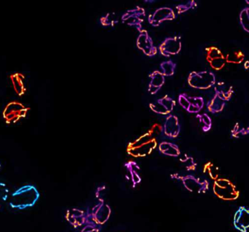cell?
I'll return each instance as SVG.
<instances>
[{"mask_svg": "<svg viewBox=\"0 0 249 232\" xmlns=\"http://www.w3.org/2000/svg\"><path fill=\"white\" fill-rule=\"evenodd\" d=\"M162 132V127L154 124L147 132L129 143L126 149L127 154L135 158L147 157L158 147V138Z\"/></svg>", "mask_w": 249, "mask_h": 232, "instance_id": "obj_1", "label": "cell"}, {"mask_svg": "<svg viewBox=\"0 0 249 232\" xmlns=\"http://www.w3.org/2000/svg\"><path fill=\"white\" fill-rule=\"evenodd\" d=\"M39 191L35 186L24 185L12 194L9 205L13 209L22 211L35 206L39 200Z\"/></svg>", "mask_w": 249, "mask_h": 232, "instance_id": "obj_2", "label": "cell"}, {"mask_svg": "<svg viewBox=\"0 0 249 232\" xmlns=\"http://www.w3.org/2000/svg\"><path fill=\"white\" fill-rule=\"evenodd\" d=\"M213 194L225 201H234L240 197V191L229 179H218L213 184Z\"/></svg>", "mask_w": 249, "mask_h": 232, "instance_id": "obj_3", "label": "cell"}, {"mask_svg": "<svg viewBox=\"0 0 249 232\" xmlns=\"http://www.w3.org/2000/svg\"><path fill=\"white\" fill-rule=\"evenodd\" d=\"M170 176L172 179L181 182L184 188L192 193L204 194L209 189V183L207 180H203L192 175L181 176L178 173H173Z\"/></svg>", "mask_w": 249, "mask_h": 232, "instance_id": "obj_4", "label": "cell"}, {"mask_svg": "<svg viewBox=\"0 0 249 232\" xmlns=\"http://www.w3.org/2000/svg\"><path fill=\"white\" fill-rule=\"evenodd\" d=\"M187 83L193 88L208 90L216 84V76L212 71H192L189 74Z\"/></svg>", "mask_w": 249, "mask_h": 232, "instance_id": "obj_5", "label": "cell"}, {"mask_svg": "<svg viewBox=\"0 0 249 232\" xmlns=\"http://www.w3.org/2000/svg\"><path fill=\"white\" fill-rule=\"evenodd\" d=\"M29 108L18 101L7 103L2 112L3 118L6 123L13 125L24 119L29 112Z\"/></svg>", "mask_w": 249, "mask_h": 232, "instance_id": "obj_6", "label": "cell"}, {"mask_svg": "<svg viewBox=\"0 0 249 232\" xmlns=\"http://www.w3.org/2000/svg\"><path fill=\"white\" fill-rule=\"evenodd\" d=\"M145 16L146 12L144 9L137 6L134 8L127 10L121 17V20L124 24L136 28L138 32L141 33L143 31L142 24L144 21Z\"/></svg>", "mask_w": 249, "mask_h": 232, "instance_id": "obj_7", "label": "cell"}, {"mask_svg": "<svg viewBox=\"0 0 249 232\" xmlns=\"http://www.w3.org/2000/svg\"><path fill=\"white\" fill-rule=\"evenodd\" d=\"M178 103L187 112L198 114L204 106V100L200 96H190L187 93H181L178 96Z\"/></svg>", "mask_w": 249, "mask_h": 232, "instance_id": "obj_8", "label": "cell"}, {"mask_svg": "<svg viewBox=\"0 0 249 232\" xmlns=\"http://www.w3.org/2000/svg\"><path fill=\"white\" fill-rule=\"evenodd\" d=\"M111 214L112 210L109 205L105 202H99L92 208L89 215L91 222L97 226H102L109 221Z\"/></svg>", "mask_w": 249, "mask_h": 232, "instance_id": "obj_9", "label": "cell"}, {"mask_svg": "<svg viewBox=\"0 0 249 232\" xmlns=\"http://www.w3.org/2000/svg\"><path fill=\"white\" fill-rule=\"evenodd\" d=\"M65 218L67 222L74 229L80 228L91 222L89 213H86L83 210L75 208L67 210Z\"/></svg>", "mask_w": 249, "mask_h": 232, "instance_id": "obj_10", "label": "cell"}, {"mask_svg": "<svg viewBox=\"0 0 249 232\" xmlns=\"http://www.w3.org/2000/svg\"><path fill=\"white\" fill-rule=\"evenodd\" d=\"M206 58L210 66L216 71L222 70L227 64L225 55L215 46L206 48Z\"/></svg>", "mask_w": 249, "mask_h": 232, "instance_id": "obj_11", "label": "cell"}, {"mask_svg": "<svg viewBox=\"0 0 249 232\" xmlns=\"http://www.w3.org/2000/svg\"><path fill=\"white\" fill-rule=\"evenodd\" d=\"M182 48L181 38L179 36H171L164 39L163 42L160 45V52L163 56L171 57V55H177L179 53Z\"/></svg>", "mask_w": 249, "mask_h": 232, "instance_id": "obj_12", "label": "cell"}, {"mask_svg": "<svg viewBox=\"0 0 249 232\" xmlns=\"http://www.w3.org/2000/svg\"><path fill=\"white\" fill-rule=\"evenodd\" d=\"M176 14L172 8L162 7L157 9L153 13L149 15L148 22L154 27H158L162 22L174 20Z\"/></svg>", "mask_w": 249, "mask_h": 232, "instance_id": "obj_13", "label": "cell"}, {"mask_svg": "<svg viewBox=\"0 0 249 232\" xmlns=\"http://www.w3.org/2000/svg\"><path fill=\"white\" fill-rule=\"evenodd\" d=\"M176 106V101L169 96H163L154 103L149 104V108L152 112L158 115H170Z\"/></svg>", "mask_w": 249, "mask_h": 232, "instance_id": "obj_14", "label": "cell"}, {"mask_svg": "<svg viewBox=\"0 0 249 232\" xmlns=\"http://www.w3.org/2000/svg\"><path fill=\"white\" fill-rule=\"evenodd\" d=\"M136 45L147 56L153 57L158 53V48L154 45L153 41L147 31L144 29H143L138 36Z\"/></svg>", "mask_w": 249, "mask_h": 232, "instance_id": "obj_15", "label": "cell"}, {"mask_svg": "<svg viewBox=\"0 0 249 232\" xmlns=\"http://www.w3.org/2000/svg\"><path fill=\"white\" fill-rule=\"evenodd\" d=\"M234 227L241 232H247L249 229V209L241 206L235 212L233 218Z\"/></svg>", "mask_w": 249, "mask_h": 232, "instance_id": "obj_16", "label": "cell"}, {"mask_svg": "<svg viewBox=\"0 0 249 232\" xmlns=\"http://www.w3.org/2000/svg\"><path fill=\"white\" fill-rule=\"evenodd\" d=\"M181 131L178 118L175 115H170L167 116L162 127V132L168 138H176L179 135Z\"/></svg>", "mask_w": 249, "mask_h": 232, "instance_id": "obj_17", "label": "cell"}, {"mask_svg": "<svg viewBox=\"0 0 249 232\" xmlns=\"http://www.w3.org/2000/svg\"><path fill=\"white\" fill-rule=\"evenodd\" d=\"M124 167L127 171V177L131 182L132 187L134 189L142 182L140 167L136 162L131 161V160L124 163Z\"/></svg>", "mask_w": 249, "mask_h": 232, "instance_id": "obj_18", "label": "cell"}, {"mask_svg": "<svg viewBox=\"0 0 249 232\" xmlns=\"http://www.w3.org/2000/svg\"><path fill=\"white\" fill-rule=\"evenodd\" d=\"M165 76L160 71H155L150 74V83L148 87V92L151 95H155L158 93L161 87L165 84Z\"/></svg>", "mask_w": 249, "mask_h": 232, "instance_id": "obj_19", "label": "cell"}, {"mask_svg": "<svg viewBox=\"0 0 249 232\" xmlns=\"http://www.w3.org/2000/svg\"><path fill=\"white\" fill-rule=\"evenodd\" d=\"M12 85L15 93L18 96H24L26 92V77L21 73L16 72L10 75Z\"/></svg>", "mask_w": 249, "mask_h": 232, "instance_id": "obj_20", "label": "cell"}, {"mask_svg": "<svg viewBox=\"0 0 249 232\" xmlns=\"http://www.w3.org/2000/svg\"><path fill=\"white\" fill-rule=\"evenodd\" d=\"M214 91L215 94L226 102L231 100L234 93L233 87L222 81L215 84Z\"/></svg>", "mask_w": 249, "mask_h": 232, "instance_id": "obj_21", "label": "cell"}, {"mask_svg": "<svg viewBox=\"0 0 249 232\" xmlns=\"http://www.w3.org/2000/svg\"><path fill=\"white\" fill-rule=\"evenodd\" d=\"M158 149L161 154L171 157H178L181 154L179 147L174 143L162 141L158 145Z\"/></svg>", "mask_w": 249, "mask_h": 232, "instance_id": "obj_22", "label": "cell"}, {"mask_svg": "<svg viewBox=\"0 0 249 232\" xmlns=\"http://www.w3.org/2000/svg\"><path fill=\"white\" fill-rule=\"evenodd\" d=\"M226 101L222 100L217 95L215 94L213 99L208 103L207 109L212 114L219 113L223 111Z\"/></svg>", "mask_w": 249, "mask_h": 232, "instance_id": "obj_23", "label": "cell"}, {"mask_svg": "<svg viewBox=\"0 0 249 232\" xmlns=\"http://www.w3.org/2000/svg\"><path fill=\"white\" fill-rule=\"evenodd\" d=\"M225 59L228 64H242L245 59V54L241 50H234L225 55Z\"/></svg>", "mask_w": 249, "mask_h": 232, "instance_id": "obj_24", "label": "cell"}, {"mask_svg": "<svg viewBox=\"0 0 249 232\" xmlns=\"http://www.w3.org/2000/svg\"><path fill=\"white\" fill-rule=\"evenodd\" d=\"M203 173L207 174L211 179L216 181L219 179V169L212 162H209L203 166Z\"/></svg>", "mask_w": 249, "mask_h": 232, "instance_id": "obj_25", "label": "cell"}, {"mask_svg": "<svg viewBox=\"0 0 249 232\" xmlns=\"http://www.w3.org/2000/svg\"><path fill=\"white\" fill-rule=\"evenodd\" d=\"M179 162L182 167L187 171H195L197 167V163L193 157L184 154L180 157Z\"/></svg>", "mask_w": 249, "mask_h": 232, "instance_id": "obj_26", "label": "cell"}, {"mask_svg": "<svg viewBox=\"0 0 249 232\" xmlns=\"http://www.w3.org/2000/svg\"><path fill=\"white\" fill-rule=\"evenodd\" d=\"M176 67H177V64L171 60L163 61L160 65L161 73L165 77H171V76L174 75V73H175Z\"/></svg>", "mask_w": 249, "mask_h": 232, "instance_id": "obj_27", "label": "cell"}, {"mask_svg": "<svg viewBox=\"0 0 249 232\" xmlns=\"http://www.w3.org/2000/svg\"><path fill=\"white\" fill-rule=\"evenodd\" d=\"M101 24L103 26L113 27L119 23V17L115 13H108L100 18Z\"/></svg>", "mask_w": 249, "mask_h": 232, "instance_id": "obj_28", "label": "cell"}, {"mask_svg": "<svg viewBox=\"0 0 249 232\" xmlns=\"http://www.w3.org/2000/svg\"><path fill=\"white\" fill-rule=\"evenodd\" d=\"M196 118L198 119L201 125L202 130L203 132H209L212 127V121L210 116L207 114H197Z\"/></svg>", "mask_w": 249, "mask_h": 232, "instance_id": "obj_29", "label": "cell"}, {"mask_svg": "<svg viewBox=\"0 0 249 232\" xmlns=\"http://www.w3.org/2000/svg\"><path fill=\"white\" fill-rule=\"evenodd\" d=\"M232 136L235 138H240L243 135H247L249 134V124L247 127H241L240 123L237 122L234 126L233 129L231 131Z\"/></svg>", "mask_w": 249, "mask_h": 232, "instance_id": "obj_30", "label": "cell"}, {"mask_svg": "<svg viewBox=\"0 0 249 232\" xmlns=\"http://www.w3.org/2000/svg\"><path fill=\"white\" fill-rule=\"evenodd\" d=\"M197 2L196 1H187L184 3H181V4H178L176 7V10H177V13L178 14H183V13H186V12L189 11L192 9H195L197 7Z\"/></svg>", "mask_w": 249, "mask_h": 232, "instance_id": "obj_31", "label": "cell"}, {"mask_svg": "<svg viewBox=\"0 0 249 232\" xmlns=\"http://www.w3.org/2000/svg\"><path fill=\"white\" fill-rule=\"evenodd\" d=\"M239 19L244 30L249 33V7H246L241 10Z\"/></svg>", "mask_w": 249, "mask_h": 232, "instance_id": "obj_32", "label": "cell"}, {"mask_svg": "<svg viewBox=\"0 0 249 232\" xmlns=\"http://www.w3.org/2000/svg\"><path fill=\"white\" fill-rule=\"evenodd\" d=\"M9 189L5 183L0 182V199L7 201L9 198Z\"/></svg>", "mask_w": 249, "mask_h": 232, "instance_id": "obj_33", "label": "cell"}, {"mask_svg": "<svg viewBox=\"0 0 249 232\" xmlns=\"http://www.w3.org/2000/svg\"><path fill=\"white\" fill-rule=\"evenodd\" d=\"M106 190V186H99V187H98L97 189H96L95 195H96V198L99 200V202H105V195Z\"/></svg>", "mask_w": 249, "mask_h": 232, "instance_id": "obj_34", "label": "cell"}, {"mask_svg": "<svg viewBox=\"0 0 249 232\" xmlns=\"http://www.w3.org/2000/svg\"><path fill=\"white\" fill-rule=\"evenodd\" d=\"M80 232H100V229L94 223L90 222L86 224Z\"/></svg>", "mask_w": 249, "mask_h": 232, "instance_id": "obj_35", "label": "cell"}, {"mask_svg": "<svg viewBox=\"0 0 249 232\" xmlns=\"http://www.w3.org/2000/svg\"><path fill=\"white\" fill-rule=\"evenodd\" d=\"M244 66L246 70L249 69V60L244 62Z\"/></svg>", "mask_w": 249, "mask_h": 232, "instance_id": "obj_36", "label": "cell"}, {"mask_svg": "<svg viewBox=\"0 0 249 232\" xmlns=\"http://www.w3.org/2000/svg\"><path fill=\"white\" fill-rule=\"evenodd\" d=\"M145 2H147V3L155 2V1H145Z\"/></svg>", "mask_w": 249, "mask_h": 232, "instance_id": "obj_37", "label": "cell"}, {"mask_svg": "<svg viewBox=\"0 0 249 232\" xmlns=\"http://www.w3.org/2000/svg\"><path fill=\"white\" fill-rule=\"evenodd\" d=\"M246 3H247V4H248L249 5V0H247V1H246Z\"/></svg>", "mask_w": 249, "mask_h": 232, "instance_id": "obj_38", "label": "cell"}, {"mask_svg": "<svg viewBox=\"0 0 249 232\" xmlns=\"http://www.w3.org/2000/svg\"><path fill=\"white\" fill-rule=\"evenodd\" d=\"M0 169H1V164H0Z\"/></svg>", "mask_w": 249, "mask_h": 232, "instance_id": "obj_39", "label": "cell"}]
</instances>
